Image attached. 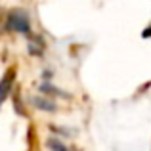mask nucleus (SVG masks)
Returning <instances> with one entry per match:
<instances>
[{"instance_id": "f257e3e1", "label": "nucleus", "mask_w": 151, "mask_h": 151, "mask_svg": "<svg viewBox=\"0 0 151 151\" xmlns=\"http://www.w3.org/2000/svg\"><path fill=\"white\" fill-rule=\"evenodd\" d=\"M4 29L10 33H21L31 37V21L23 10H12L4 19Z\"/></svg>"}, {"instance_id": "f03ea898", "label": "nucleus", "mask_w": 151, "mask_h": 151, "mask_svg": "<svg viewBox=\"0 0 151 151\" xmlns=\"http://www.w3.org/2000/svg\"><path fill=\"white\" fill-rule=\"evenodd\" d=\"M14 77H15V71L14 69H8L6 75L2 77V81H0V107H2L4 101H6L8 94H10L12 86H14Z\"/></svg>"}, {"instance_id": "7ed1b4c3", "label": "nucleus", "mask_w": 151, "mask_h": 151, "mask_svg": "<svg viewBox=\"0 0 151 151\" xmlns=\"http://www.w3.org/2000/svg\"><path fill=\"white\" fill-rule=\"evenodd\" d=\"M29 46H31L29 52L33 55H42V54H44V48H46V46H44V40H42L40 37H37V35H33V40H31Z\"/></svg>"}, {"instance_id": "20e7f679", "label": "nucleus", "mask_w": 151, "mask_h": 151, "mask_svg": "<svg viewBox=\"0 0 151 151\" xmlns=\"http://www.w3.org/2000/svg\"><path fill=\"white\" fill-rule=\"evenodd\" d=\"M33 103H35L37 107H40V109H44V111H55V105H54L50 100L46 101V100H40V98H35Z\"/></svg>"}, {"instance_id": "39448f33", "label": "nucleus", "mask_w": 151, "mask_h": 151, "mask_svg": "<svg viewBox=\"0 0 151 151\" xmlns=\"http://www.w3.org/2000/svg\"><path fill=\"white\" fill-rule=\"evenodd\" d=\"M48 147L52 151H71V149H67L65 144H61V142H58V140H48Z\"/></svg>"}, {"instance_id": "423d86ee", "label": "nucleus", "mask_w": 151, "mask_h": 151, "mask_svg": "<svg viewBox=\"0 0 151 151\" xmlns=\"http://www.w3.org/2000/svg\"><path fill=\"white\" fill-rule=\"evenodd\" d=\"M144 37H151V27H149V29H145V31H144Z\"/></svg>"}]
</instances>
